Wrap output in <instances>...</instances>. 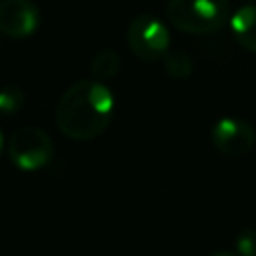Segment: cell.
I'll return each instance as SVG.
<instances>
[{"mask_svg":"<svg viewBox=\"0 0 256 256\" xmlns=\"http://www.w3.org/2000/svg\"><path fill=\"white\" fill-rule=\"evenodd\" d=\"M114 114V94L98 80H78L56 106V126L72 140H92L100 136Z\"/></svg>","mask_w":256,"mask_h":256,"instance_id":"cell-1","label":"cell"},{"mask_svg":"<svg viewBox=\"0 0 256 256\" xmlns=\"http://www.w3.org/2000/svg\"><path fill=\"white\" fill-rule=\"evenodd\" d=\"M170 24L186 34H210L230 16V0H168Z\"/></svg>","mask_w":256,"mask_h":256,"instance_id":"cell-2","label":"cell"},{"mask_svg":"<svg viewBox=\"0 0 256 256\" xmlns=\"http://www.w3.org/2000/svg\"><path fill=\"white\" fill-rule=\"evenodd\" d=\"M54 156L52 138L36 126H24L16 130L8 140V158L10 162L24 170L34 172L44 168Z\"/></svg>","mask_w":256,"mask_h":256,"instance_id":"cell-3","label":"cell"},{"mask_svg":"<svg viewBox=\"0 0 256 256\" xmlns=\"http://www.w3.org/2000/svg\"><path fill=\"white\" fill-rule=\"evenodd\" d=\"M126 40L132 54L144 62L164 58L170 48V32L166 24L154 14L136 16L128 26Z\"/></svg>","mask_w":256,"mask_h":256,"instance_id":"cell-4","label":"cell"},{"mask_svg":"<svg viewBox=\"0 0 256 256\" xmlns=\"http://www.w3.org/2000/svg\"><path fill=\"white\" fill-rule=\"evenodd\" d=\"M210 138L214 148L226 156H244L252 150L256 142L254 128L246 120L234 116H224L216 120Z\"/></svg>","mask_w":256,"mask_h":256,"instance_id":"cell-5","label":"cell"},{"mask_svg":"<svg viewBox=\"0 0 256 256\" xmlns=\"http://www.w3.org/2000/svg\"><path fill=\"white\" fill-rule=\"evenodd\" d=\"M40 12L30 0L0 2V32L8 38H28L38 30Z\"/></svg>","mask_w":256,"mask_h":256,"instance_id":"cell-6","label":"cell"},{"mask_svg":"<svg viewBox=\"0 0 256 256\" xmlns=\"http://www.w3.org/2000/svg\"><path fill=\"white\" fill-rule=\"evenodd\" d=\"M234 40L248 52H256V4L240 6L230 18Z\"/></svg>","mask_w":256,"mask_h":256,"instance_id":"cell-7","label":"cell"},{"mask_svg":"<svg viewBox=\"0 0 256 256\" xmlns=\"http://www.w3.org/2000/svg\"><path fill=\"white\" fill-rule=\"evenodd\" d=\"M120 70V56L118 52L110 50V48H104L100 50L94 58H92V64H90V74L94 80L98 82H104L112 76H116Z\"/></svg>","mask_w":256,"mask_h":256,"instance_id":"cell-8","label":"cell"},{"mask_svg":"<svg viewBox=\"0 0 256 256\" xmlns=\"http://www.w3.org/2000/svg\"><path fill=\"white\" fill-rule=\"evenodd\" d=\"M192 68H194V62L192 58L182 52V50H176V52H168L164 56V70L168 72V76L176 78V80H184L192 74Z\"/></svg>","mask_w":256,"mask_h":256,"instance_id":"cell-9","label":"cell"},{"mask_svg":"<svg viewBox=\"0 0 256 256\" xmlns=\"http://www.w3.org/2000/svg\"><path fill=\"white\" fill-rule=\"evenodd\" d=\"M24 90L16 84H8L0 90V114L2 116H12L16 112H20V108L24 106Z\"/></svg>","mask_w":256,"mask_h":256,"instance_id":"cell-10","label":"cell"},{"mask_svg":"<svg viewBox=\"0 0 256 256\" xmlns=\"http://www.w3.org/2000/svg\"><path fill=\"white\" fill-rule=\"evenodd\" d=\"M236 252L240 256H256V230L246 228L236 236Z\"/></svg>","mask_w":256,"mask_h":256,"instance_id":"cell-11","label":"cell"},{"mask_svg":"<svg viewBox=\"0 0 256 256\" xmlns=\"http://www.w3.org/2000/svg\"><path fill=\"white\" fill-rule=\"evenodd\" d=\"M214 256H240L238 252H230V250H224V252H218V254H214Z\"/></svg>","mask_w":256,"mask_h":256,"instance_id":"cell-12","label":"cell"},{"mask_svg":"<svg viewBox=\"0 0 256 256\" xmlns=\"http://www.w3.org/2000/svg\"><path fill=\"white\" fill-rule=\"evenodd\" d=\"M4 134H2V130H0V156H2V150H4Z\"/></svg>","mask_w":256,"mask_h":256,"instance_id":"cell-13","label":"cell"},{"mask_svg":"<svg viewBox=\"0 0 256 256\" xmlns=\"http://www.w3.org/2000/svg\"><path fill=\"white\" fill-rule=\"evenodd\" d=\"M0 36H2V32H0Z\"/></svg>","mask_w":256,"mask_h":256,"instance_id":"cell-14","label":"cell"}]
</instances>
